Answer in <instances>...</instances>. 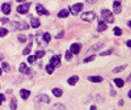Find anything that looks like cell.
Segmentation results:
<instances>
[{"instance_id":"1","label":"cell","mask_w":131,"mask_h":110,"mask_svg":"<svg viewBox=\"0 0 131 110\" xmlns=\"http://www.w3.org/2000/svg\"><path fill=\"white\" fill-rule=\"evenodd\" d=\"M102 18H104V22L107 25V24H111V22H114V16H113V13H111L109 9H104L102 11Z\"/></svg>"},{"instance_id":"2","label":"cell","mask_w":131,"mask_h":110,"mask_svg":"<svg viewBox=\"0 0 131 110\" xmlns=\"http://www.w3.org/2000/svg\"><path fill=\"white\" fill-rule=\"evenodd\" d=\"M29 7H30V3H25V4H20L17 7V12L20 15H26L28 11H29Z\"/></svg>"},{"instance_id":"3","label":"cell","mask_w":131,"mask_h":110,"mask_svg":"<svg viewBox=\"0 0 131 110\" xmlns=\"http://www.w3.org/2000/svg\"><path fill=\"white\" fill-rule=\"evenodd\" d=\"M81 18L84 21H92V20L96 18V15L93 12H87V13H83L81 15Z\"/></svg>"},{"instance_id":"4","label":"cell","mask_w":131,"mask_h":110,"mask_svg":"<svg viewBox=\"0 0 131 110\" xmlns=\"http://www.w3.org/2000/svg\"><path fill=\"white\" fill-rule=\"evenodd\" d=\"M81 9H83V4L81 3H77V4H75V5L71 7V11L73 15H77L79 12H81Z\"/></svg>"},{"instance_id":"5","label":"cell","mask_w":131,"mask_h":110,"mask_svg":"<svg viewBox=\"0 0 131 110\" xmlns=\"http://www.w3.org/2000/svg\"><path fill=\"white\" fill-rule=\"evenodd\" d=\"M50 64H51V66H53L54 68H55V67H58L59 64H60V56H59V55H54V56L51 58Z\"/></svg>"},{"instance_id":"6","label":"cell","mask_w":131,"mask_h":110,"mask_svg":"<svg viewBox=\"0 0 131 110\" xmlns=\"http://www.w3.org/2000/svg\"><path fill=\"white\" fill-rule=\"evenodd\" d=\"M80 49H81V45L80 43H73L71 46V54H79V51H80Z\"/></svg>"},{"instance_id":"7","label":"cell","mask_w":131,"mask_h":110,"mask_svg":"<svg viewBox=\"0 0 131 110\" xmlns=\"http://www.w3.org/2000/svg\"><path fill=\"white\" fill-rule=\"evenodd\" d=\"M35 8H37V12H38V15H46V16L49 15V12L43 8V5H42V4H37Z\"/></svg>"},{"instance_id":"8","label":"cell","mask_w":131,"mask_h":110,"mask_svg":"<svg viewBox=\"0 0 131 110\" xmlns=\"http://www.w3.org/2000/svg\"><path fill=\"white\" fill-rule=\"evenodd\" d=\"M18 70H20L21 73H25V75H30V73H32V71L28 68V66H26V64H24V63L20 66V68H18Z\"/></svg>"},{"instance_id":"9","label":"cell","mask_w":131,"mask_h":110,"mask_svg":"<svg viewBox=\"0 0 131 110\" xmlns=\"http://www.w3.org/2000/svg\"><path fill=\"white\" fill-rule=\"evenodd\" d=\"M1 11H3L4 15H9V13H11V4H9V3L3 4V5H1Z\"/></svg>"},{"instance_id":"10","label":"cell","mask_w":131,"mask_h":110,"mask_svg":"<svg viewBox=\"0 0 131 110\" xmlns=\"http://www.w3.org/2000/svg\"><path fill=\"white\" fill-rule=\"evenodd\" d=\"M113 8H114V12L115 13H121V11H122V7H121V3L119 1H114L113 3Z\"/></svg>"},{"instance_id":"11","label":"cell","mask_w":131,"mask_h":110,"mask_svg":"<svg viewBox=\"0 0 131 110\" xmlns=\"http://www.w3.org/2000/svg\"><path fill=\"white\" fill-rule=\"evenodd\" d=\"M32 28H35V29H37V28H39L41 26V21L38 20V18H34V17H32Z\"/></svg>"},{"instance_id":"12","label":"cell","mask_w":131,"mask_h":110,"mask_svg":"<svg viewBox=\"0 0 131 110\" xmlns=\"http://www.w3.org/2000/svg\"><path fill=\"white\" fill-rule=\"evenodd\" d=\"M107 29V25L105 24L104 21H100L98 22V26H97V30L98 31H104V30H106Z\"/></svg>"},{"instance_id":"13","label":"cell","mask_w":131,"mask_h":110,"mask_svg":"<svg viewBox=\"0 0 131 110\" xmlns=\"http://www.w3.org/2000/svg\"><path fill=\"white\" fill-rule=\"evenodd\" d=\"M88 80L92 81V82H101L102 77L101 76H89V77H88Z\"/></svg>"},{"instance_id":"14","label":"cell","mask_w":131,"mask_h":110,"mask_svg":"<svg viewBox=\"0 0 131 110\" xmlns=\"http://www.w3.org/2000/svg\"><path fill=\"white\" fill-rule=\"evenodd\" d=\"M13 26L17 28V29H28V25L22 24V22H13Z\"/></svg>"},{"instance_id":"15","label":"cell","mask_w":131,"mask_h":110,"mask_svg":"<svg viewBox=\"0 0 131 110\" xmlns=\"http://www.w3.org/2000/svg\"><path fill=\"white\" fill-rule=\"evenodd\" d=\"M20 94H21V97L24 98V100H26V98L30 96V92L26 90V89H21V90H20Z\"/></svg>"},{"instance_id":"16","label":"cell","mask_w":131,"mask_h":110,"mask_svg":"<svg viewBox=\"0 0 131 110\" xmlns=\"http://www.w3.org/2000/svg\"><path fill=\"white\" fill-rule=\"evenodd\" d=\"M77 81H79V76H72V77H69V79H68V84L69 85H75Z\"/></svg>"},{"instance_id":"17","label":"cell","mask_w":131,"mask_h":110,"mask_svg":"<svg viewBox=\"0 0 131 110\" xmlns=\"http://www.w3.org/2000/svg\"><path fill=\"white\" fill-rule=\"evenodd\" d=\"M68 9H62L59 13H58V17H60V18H64V17H67L68 16Z\"/></svg>"},{"instance_id":"18","label":"cell","mask_w":131,"mask_h":110,"mask_svg":"<svg viewBox=\"0 0 131 110\" xmlns=\"http://www.w3.org/2000/svg\"><path fill=\"white\" fill-rule=\"evenodd\" d=\"M53 94L55 96V97H60V96L63 94V92H62V89H59V88H54L53 89Z\"/></svg>"},{"instance_id":"19","label":"cell","mask_w":131,"mask_h":110,"mask_svg":"<svg viewBox=\"0 0 131 110\" xmlns=\"http://www.w3.org/2000/svg\"><path fill=\"white\" fill-rule=\"evenodd\" d=\"M50 41H51V35L49 33H43V42L45 43H49Z\"/></svg>"},{"instance_id":"20","label":"cell","mask_w":131,"mask_h":110,"mask_svg":"<svg viewBox=\"0 0 131 110\" xmlns=\"http://www.w3.org/2000/svg\"><path fill=\"white\" fill-rule=\"evenodd\" d=\"M114 84L118 86V88H122V86H123V80H121V79H114Z\"/></svg>"},{"instance_id":"21","label":"cell","mask_w":131,"mask_h":110,"mask_svg":"<svg viewBox=\"0 0 131 110\" xmlns=\"http://www.w3.org/2000/svg\"><path fill=\"white\" fill-rule=\"evenodd\" d=\"M51 110H66V106H64V105H62V104H57Z\"/></svg>"},{"instance_id":"22","label":"cell","mask_w":131,"mask_h":110,"mask_svg":"<svg viewBox=\"0 0 131 110\" xmlns=\"http://www.w3.org/2000/svg\"><path fill=\"white\" fill-rule=\"evenodd\" d=\"M30 50H32V43H29V45H28L24 49V51H22V54H24V55H28V54L30 53Z\"/></svg>"},{"instance_id":"23","label":"cell","mask_w":131,"mask_h":110,"mask_svg":"<svg viewBox=\"0 0 131 110\" xmlns=\"http://www.w3.org/2000/svg\"><path fill=\"white\" fill-rule=\"evenodd\" d=\"M16 108H17V101H16V98H12V101H11V109L16 110Z\"/></svg>"},{"instance_id":"24","label":"cell","mask_w":131,"mask_h":110,"mask_svg":"<svg viewBox=\"0 0 131 110\" xmlns=\"http://www.w3.org/2000/svg\"><path fill=\"white\" fill-rule=\"evenodd\" d=\"M39 100L42 101V102H49V101H50V98H49V97H47V96H46V94H41Z\"/></svg>"},{"instance_id":"25","label":"cell","mask_w":131,"mask_h":110,"mask_svg":"<svg viewBox=\"0 0 131 110\" xmlns=\"http://www.w3.org/2000/svg\"><path fill=\"white\" fill-rule=\"evenodd\" d=\"M46 71H47V73H53L54 67L51 66V64H47V66H46Z\"/></svg>"},{"instance_id":"26","label":"cell","mask_w":131,"mask_h":110,"mask_svg":"<svg viewBox=\"0 0 131 110\" xmlns=\"http://www.w3.org/2000/svg\"><path fill=\"white\" fill-rule=\"evenodd\" d=\"M114 34L115 35H121L122 34V29H121V28H114Z\"/></svg>"},{"instance_id":"27","label":"cell","mask_w":131,"mask_h":110,"mask_svg":"<svg viewBox=\"0 0 131 110\" xmlns=\"http://www.w3.org/2000/svg\"><path fill=\"white\" fill-rule=\"evenodd\" d=\"M8 34V30L7 29H3V28H0V37H4Z\"/></svg>"},{"instance_id":"28","label":"cell","mask_w":131,"mask_h":110,"mask_svg":"<svg viewBox=\"0 0 131 110\" xmlns=\"http://www.w3.org/2000/svg\"><path fill=\"white\" fill-rule=\"evenodd\" d=\"M45 55V51H42V50H39V51H37V54L34 55L35 58H42Z\"/></svg>"},{"instance_id":"29","label":"cell","mask_w":131,"mask_h":110,"mask_svg":"<svg viewBox=\"0 0 131 110\" xmlns=\"http://www.w3.org/2000/svg\"><path fill=\"white\" fill-rule=\"evenodd\" d=\"M95 58H96L95 55H91V56H88V58H85V59H84V62H85V63H89V62H92Z\"/></svg>"},{"instance_id":"30","label":"cell","mask_w":131,"mask_h":110,"mask_svg":"<svg viewBox=\"0 0 131 110\" xmlns=\"http://www.w3.org/2000/svg\"><path fill=\"white\" fill-rule=\"evenodd\" d=\"M64 56H66V59H67V60H69V59L72 58V54H71V51H66V55H64Z\"/></svg>"},{"instance_id":"31","label":"cell","mask_w":131,"mask_h":110,"mask_svg":"<svg viewBox=\"0 0 131 110\" xmlns=\"http://www.w3.org/2000/svg\"><path fill=\"white\" fill-rule=\"evenodd\" d=\"M37 60V58L35 56H33V55H32V56H29V58H28V62H29V63H34Z\"/></svg>"},{"instance_id":"32","label":"cell","mask_w":131,"mask_h":110,"mask_svg":"<svg viewBox=\"0 0 131 110\" xmlns=\"http://www.w3.org/2000/svg\"><path fill=\"white\" fill-rule=\"evenodd\" d=\"M101 46H102V43H98V45H96V46H93V47L89 50V51H92V50H97V49H100Z\"/></svg>"},{"instance_id":"33","label":"cell","mask_w":131,"mask_h":110,"mask_svg":"<svg viewBox=\"0 0 131 110\" xmlns=\"http://www.w3.org/2000/svg\"><path fill=\"white\" fill-rule=\"evenodd\" d=\"M125 68V66H121V67H117V68H114V71L113 72H119V71H122Z\"/></svg>"},{"instance_id":"34","label":"cell","mask_w":131,"mask_h":110,"mask_svg":"<svg viewBox=\"0 0 131 110\" xmlns=\"http://www.w3.org/2000/svg\"><path fill=\"white\" fill-rule=\"evenodd\" d=\"M3 70H4V71H8V70H9L8 63H3Z\"/></svg>"},{"instance_id":"35","label":"cell","mask_w":131,"mask_h":110,"mask_svg":"<svg viewBox=\"0 0 131 110\" xmlns=\"http://www.w3.org/2000/svg\"><path fill=\"white\" fill-rule=\"evenodd\" d=\"M4 101H5V96H4V94H0V105H1Z\"/></svg>"},{"instance_id":"36","label":"cell","mask_w":131,"mask_h":110,"mask_svg":"<svg viewBox=\"0 0 131 110\" xmlns=\"http://www.w3.org/2000/svg\"><path fill=\"white\" fill-rule=\"evenodd\" d=\"M109 54H111V50H107V51L101 53V55H102V56H106V55H109Z\"/></svg>"},{"instance_id":"37","label":"cell","mask_w":131,"mask_h":110,"mask_svg":"<svg viewBox=\"0 0 131 110\" xmlns=\"http://www.w3.org/2000/svg\"><path fill=\"white\" fill-rule=\"evenodd\" d=\"M18 39H20L21 42H25V39H26V38H25L24 35H18Z\"/></svg>"},{"instance_id":"38","label":"cell","mask_w":131,"mask_h":110,"mask_svg":"<svg viewBox=\"0 0 131 110\" xmlns=\"http://www.w3.org/2000/svg\"><path fill=\"white\" fill-rule=\"evenodd\" d=\"M1 22H3V24H7V22H9V20L7 17H4V18H1Z\"/></svg>"},{"instance_id":"39","label":"cell","mask_w":131,"mask_h":110,"mask_svg":"<svg viewBox=\"0 0 131 110\" xmlns=\"http://www.w3.org/2000/svg\"><path fill=\"white\" fill-rule=\"evenodd\" d=\"M126 45H127V47H131V41L129 39V41H127V42H126Z\"/></svg>"},{"instance_id":"40","label":"cell","mask_w":131,"mask_h":110,"mask_svg":"<svg viewBox=\"0 0 131 110\" xmlns=\"http://www.w3.org/2000/svg\"><path fill=\"white\" fill-rule=\"evenodd\" d=\"M62 37H63V33H59V34L57 35V38H62Z\"/></svg>"},{"instance_id":"41","label":"cell","mask_w":131,"mask_h":110,"mask_svg":"<svg viewBox=\"0 0 131 110\" xmlns=\"http://www.w3.org/2000/svg\"><path fill=\"white\" fill-rule=\"evenodd\" d=\"M91 110H96V106L93 105V106H91Z\"/></svg>"},{"instance_id":"42","label":"cell","mask_w":131,"mask_h":110,"mask_svg":"<svg viewBox=\"0 0 131 110\" xmlns=\"http://www.w3.org/2000/svg\"><path fill=\"white\" fill-rule=\"evenodd\" d=\"M0 75H1V68H0Z\"/></svg>"}]
</instances>
